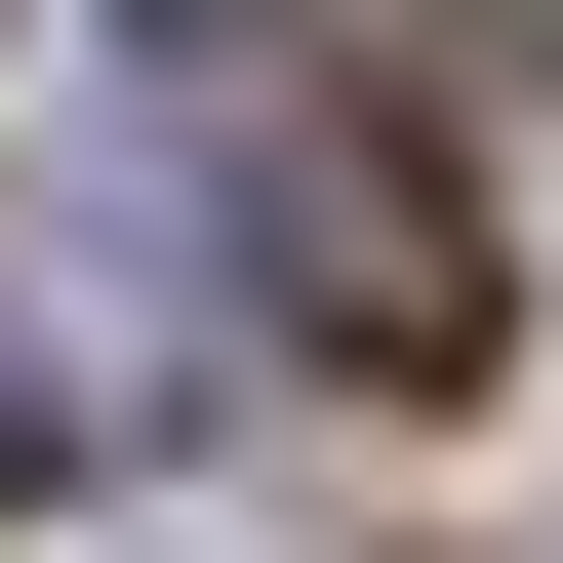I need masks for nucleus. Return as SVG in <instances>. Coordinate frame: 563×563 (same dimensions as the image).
Listing matches in <instances>:
<instances>
[{
  "label": "nucleus",
  "mask_w": 563,
  "mask_h": 563,
  "mask_svg": "<svg viewBox=\"0 0 563 563\" xmlns=\"http://www.w3.org/2000/svg\"><path fill=\"white\" fill-rule=\"evenodd\" d=\"M282 363H363V402H483V201L402 162V121H282Z\"/></svg>",
  "instance_id": "obj_1"
},
{
  "label": "nucleus",
  "mask_w": 563,
  "mask_h": 563,
  "mask_svg": "<svg viewBox=\"0 0 563 563\" xmlns=\"http://www.w3.org/2000/svg\"><path fill=\"white\" fill-rule=\"evenodd\" d=\"M0 483H41V363H0Z\"/></svg>",
  "instance_id": "obj_2"
}]
</instances>
